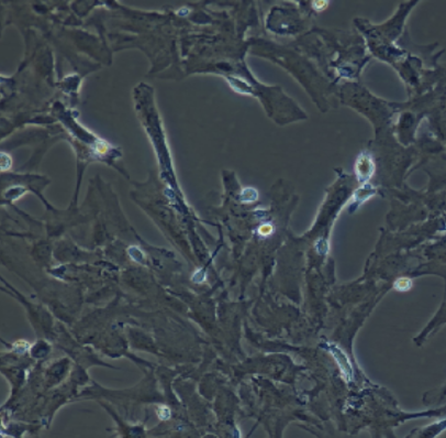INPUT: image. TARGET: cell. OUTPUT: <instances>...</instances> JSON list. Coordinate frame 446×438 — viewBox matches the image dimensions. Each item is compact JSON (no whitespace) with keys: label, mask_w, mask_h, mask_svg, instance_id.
<instances>
[{"label":"cell","mask_w":446,"mask_h":438,"mask_svg":"<svg viewBox=\"0 0 446 438\" xmlns=\"http://www.w3.org/2000/svg\"><path fill=\"white\" fill-rule=\"evenodd\" d=\"M330 353L332 356L335 358L336 363L339 364V367L341 369V371L343 372V375L345 378L347 379L348 381H350L353 379V367L350 364L348 357L347 355L344 354V351L342 349H340L339 347H330Z\"/></svg>","instance_id":"1"},{"label":"cell","mask_w":446,"mask_h":438,"mask_svg":"<svg viewBox=\"0 0 446 438\" xmlns=\"http://www.w3.org/2000/svg\"><path fill=\"white\" fill-rule=\"evenodd\" d=\"M412 285L413 283L411 279H409V277H400V279H397L395 281L394 289L399 292H407L409 290H411Z\"/></svg>","instance_id":"2"}]
</instances>
